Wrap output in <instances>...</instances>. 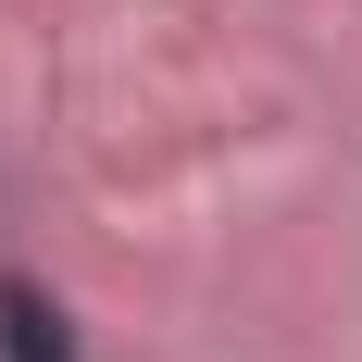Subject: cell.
<instances>
[{
    "label": "cell",
    "instance_id": "cell-1",
    "mask_svg": "<svg viewBox=\"0 0 362 362\" xmlns=\"http://www.w3.org/2000/svg\"><path fill=\"white\" fill-rule=\"evenodd\" d=\"M0 362H88V325H75V300L50 275H0Z\"/></svg>",
    "mask_w": 362,
    "mask_h": 362
}]
</instances>
